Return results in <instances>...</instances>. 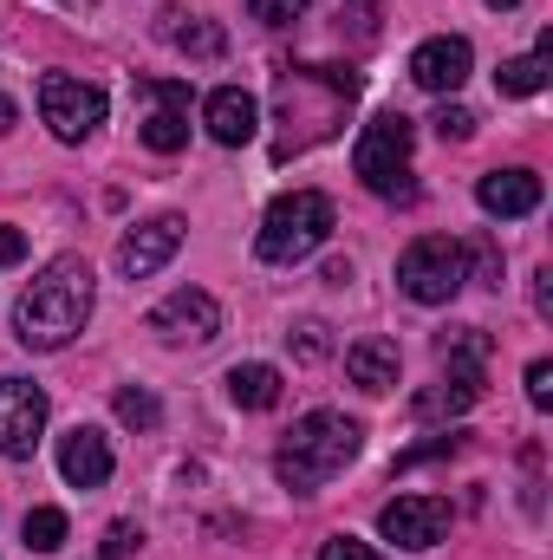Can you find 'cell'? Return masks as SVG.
Instances as JSON below:
<instances>
[{
	"instance_id": "obj_27",
	"label": "cell",
	"mask_w": 553,
	"mask_h": 560,
	"mask_svg": "<svg viewBox=\"0 0 553 560\" xmlns=\"http://www.w3.org/2000/svg\"><path fill=\"white\" fill-rule=\"evenodd\" d=\"M248 13H255L261 26H286V20L306 13V0H248Z\"/></svg>"
},
{
	"instance_id": "obj_16",
	"label": "cell",
	"mask_w": 553,
	"mask_h": 560,
	"mask_svg": "<svg viewBox=\"0 0 553 560\" xmlns=\"http://www.w3.org/2000/svg\"><path fill=\"white\" fill-rule=\"evenodd\" d=\"M156 39L176 46V52H189V59H222V52H228V33H222L215 20L183 13V7H163V13H156Z\"/></svg>"
},
{
	"instance_id": "obj_23",
	"label": "cell",
	"mask_w": 553,
	"mask_h": 560,
	"mask_svg": "<svg viewBox=\"0 0 553 560\" xmlns=\"http://www.w3.org/2000/svg\"><path fill=\"white\" fill-rule=\"evenodd\" d=\"M111 411H118V423H125V430H156V423H163V405H156L143 385H125V392L111 398Z\"/></svg>"
},
{
	"instance_id": "obj_11",
	"label": "cell",
	"mask_w": 553,
	"mask_h": 560,
	"mask_svg": "<svg viewBox=\"0 0 553 560\" xmlns=\"http://www.w3.org/2000/svg\"><path fill=\"white\" fill-rule=\"evenodd\" d=\"M469 66H475V52H469L462 33H436V39H423L411 52V79L423 92H436V98H449V92L469 79Z\"/></svg>"
},
{
	"instance_id": "obj_14",
	"label": "cell",
	"mask_w": 553,
	"mask_h": 560,
	"mask_svg": "<svg viewBox=\"0 0 553 560\" xmlns=\"http://www.w3.org/2000/svg\"><path fill=\"white\" fill-rule=\"evenodd\" d=\"M202 125H209V138H215V143L242 150V143H255V131H261V105H255V92L222 85V92H209V98H202Z\"/></svg>"
},
{
	"instance_id": "obj_31",
	"label": "cell",
	"mask_w": 553,
	"mask_h": 560,
	"mask_svg": "<svg viewBox=\"0 0 553 560\" xmlns=\"http://www.w3.org/2000/svg\"><path fill=\"white\" fill-rule=\"evenodd\" d=\"M286 339H293V352H299V359H326V326H319V319H306V326H299V332H286Z\"/></svg>"
},
{
	"instance_id": "obj_10",
	"label": "cell",
	"mask_w": 553,
	"mask_h": 560,
	"mask_svg": "<svg viewBox=\"0 0 553 560\" xmlns=\"http://www.w3.org/2000/svg\"><path fill=\"white\" fill-rule=\"evenodd\" d=\"M378 535L385 541H398V548H436L443 535H449V502L443 495H398V502H385L378 509Z\"/></svg>"
},
{
	"instance_id": "obj_3",
	"label": "cell",
	"mask_w": 553,
	"mask_h": 560,
	"mask_svg": "<svg viewBox=\"0 0 553 560\" xmlns=\"http://www.w3.org/2000/svg\"><path fill=\"white\" fill-rule=\"evenodd\" d=\"M326 235H332V202H326L319 189H293V196H280L274 209L261 215L255 255H261V261H274V268H293V261L319 255V248H326Z\"/></svg>"
},
{
	"instance_id": "obj_25",
	"label": "cell",
	"mask_w": 553,
	"mask_h": 560,
	"mask_svg": "<svg viewBox=\"0 0 553 560\" xmlns=\"http://www.w3.org/2000/svg\"><path fill=\"white\" fill-rule=\"evenodd\" d=\"M138 548H143L138 522H111V528H105V541H98V560H131Z\"/></svg>"
},
{
	"instance_id": "obj_18",
	"label": "cell",
	"mask_w": 553,
	"mask_h": 560,
	"mask_svg": "<svg viewBox=\"0 0 553 560\" xmlns=\"http://www.w3.org/2000/svg\"><path fill=\"white\" fill-rule=\"evenodd\" d=\"M475 405H482V385H475V378H443V385H430V392L411 398V418L416 423H443V418L475 411Z\"/></svg>"
},
{
	"instance_id": "obj_6",
	"label": "cell",
	"mask_w": 553,
	"mask_h": 560,
	"mask_svg": "<svg viewBox=\"0 0 553 560\" xmlns=\"http://www.w3.org/2000/svg\"><path fill=\"white\" fill-rule=\"evenodd\" d=\"M39 118L59 143H85L105 125V92L92 79H72V72H46L39 79Z\"/></svg>"
},
{
	"instance_id": "obj_33",
	"label": "cell",
	"mask_w": 553,
	"mask_h": 560,
	"mask_svg": "<svg viewBox=\"0 0 553 560\" xmlns=\"http://www.w3.org/2000/svg\"><path fill=\"white\" fill-rule=\"evenodd\" d=\"M26 255V235L20 229H0V261H20Z\"/></svg>"
},
{
	"instance_id": "obj_20",
	"label": "cell",
	"mask_w": 553,
	"mask_h": 560,
	"mask_svg": "<svg viewBox=\"0 0 553 560\" xmlns=\"http://www.w3.org/2000/svg\"><path fill=\"white\" fill-rule=\"evenodd\" d=\"M489 352H495V339H489L482 326H456V332H443V365H449V378H475V385H482Z\"/></svg>"
},
{
	"instance_id": "obj_35",
	"label": "cell",
	"mask_w": 553,
	"mask_h": 560,
	"mask_svg": "<svg viewBox=\"0 0 553 560\" xmlns=\"http://www.w3.org/2000/svg\"><path fill=\"white\" fill-rule=\"evenodd\" d=\"M489 7H495V13H508V7H521V0H489Z\"/></svg>"
},
{
	"instance_id": "obj_26",
	"label": "cell",
	"mask_w": 553,
	"mask_h": 560,
	"mask_svg": "<svg viewBox=\"0 0 553 560\" xmlns=\"http://www.w3.org/2000/svg\"><path fill=\"white\" fill-rule=\"evenodd\" d=\"M462 261H475V280H482V287H502V248H495L489 235H482L475 248H462Z\"/></svg>"
},
{
	"instance_id": "obj_17",
	"label": "cell",
	"mask_w": 553,
	"mask_h": 560,
	"mask_svg": "<svg viewBox=\"0 0 553 560\" xmlns=\"http://www.w3.org/2000/svg\"><path fill=\"white\" fill-rule=\"evenodd\" d=\"M398 346L391 339H358V346H345V372H352V385L358 392H391L398 385Z\"/></svg>"
},
{
	"instance_id": "obj_13",
	"label": "cell",
	"mask_w": 553,
	"mask_h": 560,
	"mask_svg": "<svg viewBox=\"0 0 553 560\" xmlns=\"http://www.w3.org/2000/svg\"><path fill=\"white\" fill-rule=\"evenodd\" d=\"M59 476H66L72 489H98V482H111V443H105V430L72 423V430L59 436Z\"/></svg>"
},
{
	"instance_id": "obj_7",
	"label": "cell",
	"mask_w": 553,
	"mask_h": 560,
	"mask_svg": "<svg viewBox=\"0 0 553 560\" xmlns=\"http://www.w3.org/2000/svg\"><path fill=\"white\" fill-rule=\"evenodd\" d=\"M150 332H156L163 346H209V339L222 332V306H215V293H202V287H176V293H163V300L150 306Z\"/></svg>"
},
{
	"instance_id": "obj_28",
	"label": "cell",
	"mask_w": 553,
	"mask_h": 560,
	"mask_svg": "<svg viewBox=\"0 0 553 560\" xmlns=\"http://www.w3.org/2000/svg\"><path fill=\"white\" fill-rule=\"evenodd\" d=\"M319 560H385L372 541H358V535H332L326 548H319Z\"/></svg>"
},
{
	"instance_id": "obj_9",
	"label": "cell",
	"mask_w": 553,
	"mask_h": 560,
	"mask_svg": "<svg viewBox=\"0 0 553 560\" xmlns=\"http://www.w3.org/2000/svg\"><path fill=\"white\" fill-rule=\"evenodd\" d=\"M46 436V392L33 378H0V456H33Z\"/></svg>"
},
{
	"instance_id": "obj_24",
	"label": "cell",
	"mask_w": 553,
	"mask_h": 560,
	"mask_svg": "<svg viewBox=\"0 0 553 560\" xmlns=\"http://www.w3.org/2000/svg\"><path fill=\"white\" fill-rule=\"evenodd\" d=\"M430 125H436V138H443V143H469V138H475V112H469V105H449V98L436 105V118H430Z\"/></svg>"
},
{
	"instance_id": "obj_30",
	"label": "cell",
	"mask_w": 553,
	"mask_h": 560,
	"mask_svg": "<svg viewBox=\"0 0 553 560\" xmlns=\"http://www.w3.org/2000/svg\"><path fill=\"white\" fill-rule=\"evenodd\" d=\"M456 450H462V436H430V443H416V450L398 456V469H416V463H430V456H456Z\"/></svg>"
},
{
	"instance_id": "obj_12",
	"label": "cell",
	"mask_w": 553,
	"mask_h": 560,
	"mask_svg": "<svg viewBox=\"0 0 553 560\" xmlns=\"http://www.w3.org/2000/svg\"><path fill=\"white\" fill-rule=\"evenodd\" d=\"M176 248H183V215H156V222H143V229H131V235L118 242V275L150 280Z\"/></svg>"
},
{
	"instance_id": "obj_8",
	"label": "cell",
	"mask_w": 553,
	"mask_h": 560,
	"mask_svg": "<svg viewBox=\"0 0 553 560\" xmlns=\"http://www.w3.org/2000/svg\"><path fill=\"white\" fill-rule=\"evenodd\" d=\"M138 105H143V143L156 156H176L189 143V85L183 79H138Z\"/></svg>"
},
{
	"instance_id": "obj_2",
	"label": "cell",
	"mask_w": 553,
	"mask_h": 560,
	"mask_svg": "<svg viewBox=\"0 0 553 560\" xmlns=\"http://www.w3.org/2000/svg\"><path fill=\"white\" fill-rule=\"evenodd\" d=\"M358 443H365V430L345 418V411H306V418L286 430V443H280V456H274L280 489L313 495L319 482H332L358 456Z\"/></svg>"
},
{
	"instance_id": "obj_19",
	"label": "cell",
	"mask_w": 553,
	"mask_h": 560,
	"mask_svg": "<svg viewBox=\"0 0 553 560\" xmlns=\"http://www.w3.org/2000/svg\"><path fill=\"white\" fill-rule=\"evenodd\" d=\"M548 79H553V26L541 33V46H534L528 59H508V66L495 72L502 98H534V92H548Z\"/></svg>"
},
{
	"instance_id": "obj_21",
	"label": "cell",
	"mask_w": 553,
	"mask_h": 560,
	"mask_svg": "<svg viewBox=\"0 0 553 560\" xmlns=\"http://www.w3.org/2000/svg\"><path fill=\"white\" fill-rule=\"evenodd\" d=\"M228 398L242 411H274L280 405V372L274 365H235L228 372Z\"/></svg>"
},
{
	"instance_id": "obj_15",
	"label": "cell",
	"mask_w": 553,
	"mask_h": 560,
	"mask_svg": "<svg viewBox=\"0 0 553 560\" xmlns=\"http://www.w3.org/2000/svg\"><path fill=\"white\" fill-rule=\"evenodd\" d=\"M475 202H482L489 215H502V222L534 215V209H541V176H534V170H489V176L475 183Z\"/></svg>"
},
{
	"instance_id": "obj_22",
	"label": "cell",
	"mask_w": 553,
	"mask_h": 560,
	"mask_svg": "<svg viewBox=\"0 0 553 560\" xmlns=\"http://www.w3.org/2000/svg\"><path fill=\"white\" fill-rule=\"evenodd\" d=\"M20 535H26L33 555H59V548H66V515H59V509H33V515L20 522Z\"/></svg>"
},
{
	"instance_id": "obj_34",
	"label": "cell",
	"mask_w": 553,
	"mask_h": 560,
	"mask_svg": "<svg viewBox=\"0 0 553 560\" xmlns=\"http://www.w3.org/2000/svg\"><path fill=\"white\" fill-rule=\"evenodd\" d=\"M13 118H20V112H13V98H0V138L13 131Z\"/></svg>"
},
{
	"instance_id": "obj_29",
	"label": "cell",
	"mask_w": 553,
	"mask_h": 560,
	"mask_svg": "<svg viewBox=\"0 0 553 560\" xmlns=\"http://www.w3.org/2000/svg\"><path fill=\"white\" fill-rule=\"evenodd\" d=\"M528 405H534V411H553V365L548 359L528 365Z\"/></svg>"
},
{
	"instance_id": "obj_32",
	"label": "cell",
	"mask_w": 553,
	"mask_h": 560,
	"mask_svg": "<svg viewBox=\"0 0 553 560\" xmlns=\"http://www.w3.org/2000/svg\"><path fill=\"white\" fill-rule=\"evenodd\" d=\"M534 313H541V319H553V268H541V275H534Z\"/></svg>"
},
{
	"instance_id": "obj_4",
	"label": "cell",
	"mask_w": 553,
	"mask_h": 560,
	"mask_svg": "<svg viewBox=\"0 0 553 560\" xmlns=\"http://www.w3.org/2000/svg\"><path fill=\"white\" fill-rule=\"evenodd\" d=\"M411 118L404 112H378L365 131H358V143H352V170H358V183L365 189H378V196H404L411 183Z\"/></svg>"
},
{
	"instance_id": "obj_1",
	"label": "cell",
	"mask_w": 553,
	"mask_h": 560,
	"mask_svg": "<svg viewBox=\"0 0 553 560\" xmlns=\"http://www.w3.org/2000/svg\"><path fill=\"white\" fill-rule=\"evenodd\" d=\"M85 319H92V261L59 255L26 280V293L13 306V339L33 352H59L85 332Z\"/></svg>"
},
{
	"instance_id": "obj_5",
	"label": "cell",
	"mask_w": 553,
	"mask_h": 560,
	"mask_svg": "<svg viewBox=\"0 0 553 560\" xmlns=\"http://www.w3.org/2000/svg\"><path fill=\"white\" fill-rule=\"evenodd\" d=\"M462 280H469V261H462V242H449V235H416L398 255V287L416 306H449L462 293Z\"/></svg>"
}]
</instances>
